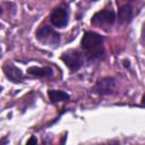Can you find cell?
I'll return each instance as SVG.
<instances>
[{"label": "cell", "mask_w": 145, "mask_h": 145, "mask_svg": "<svg viewBox=\"0 0 145 145\" xmlns=\"http://www.w3.org/2000/svg\"><path fill=\"white\" fill-rule=\"evenodd\" d=\"M36 39L42 42L43 44H49V45H52V46H56L58 43H59V40H60V36L59 34L53 29L51 28L50 26L48 25H43L41 26L37 31H36Z\"/></svg>", "instance_id": "2"}, {"label": "cell", "mask_w": 145, "mask_h": 145, "mask_svg": "<svg viewBox=\"0 0 145 145\" xmlns=\"http://www.w3.org/2000/svg\"><path fill=\"white\" fill-rule=\"evenodd\" d=\"M50 20L52 25L56 27H65L68 24V11L63 7H58L56 8L50 16Z\"/></svg>", "instance_id": "6"}, {"label": "cell", "mask_w": 145, "mask_h": 145, "mask_svg": "<svg viewBox=\"0 0 145 145\" xmlns=\"http://www.w3.org/2000/svg\"><path fill=\"white\" fill-rule=\"evenodd\" d=\"M36 142H37V140H36L35 138H31V139L27 142V144H31V143H36Z\"/></svg>", "instance_id": "12"}, {"label": "cell", "mask_w": 145, "mask_h": 145, "mask_svg": "<svg viewBox=\"0 0 145 145\" xmlns=\"http://www.w3.org/2000/svg\"><path fill=\"white\" fill-rule=\"evenodd\" d=\"M27 72L32 76H36V77H50L52 76V69L48 68V67H29L27 69Z\"/></svg>", "instance_id": "9"}, {"label": "cell", "mask_w": 145, "mask_h": 145, "mask_svg": "<svg viewBox=\"0 0 145 145\" xmlns=\"http://www.w3.org/2000/svg\"><path fill=\"white\" fill-rule=\"evenodd\" d=\"M142 105L145 106V93H144V95H143V97H142Z\"/></svg>", "instance_id": "13"}, {"label": "cell", "mask_w": 145, "mask_h": 145, "mask_svg": "<svg viewBox=\"0 0 145 145\" xmlns=\"http://www.w3.org/2000/svg\"><path fill=\"white\" fill-rule=\"evenodd\" d=\"M61 60L66 63V66L71 71H77L82 67V65H83L82 53L78 52L77 50H69V51L62 53Z\"/></svg>", "instance_id": "3"}, {"label": "cell", "mask_w": 145, "mask_h": 145, "mask_svg": "<svg viewBox=\"0 0 145 145\" xmlns=\"http://www.w3.org/2000/svg\"><path fill=\"white\" fill-rule=\"evenodd\" d=\"M3 71L6 74V76L14 83H19L23 78H24V75L23 72L20 71V69H18L16 66H14L12 63L10 62H7L5 66H3Z\"/></svg>", "instance_id": "7"}, {"label": "cell", "mask_w": 145, "mask_h": 145, "mask_svg": "<svg viewBox=\"0 0 145 145\" xmlns=\"http://www.w3.org/2000/svg\"><path fill=\"white\" fill-rule=\"evenodd\" d=\"M142 41H143V43L145 44V24H144L143 29H142Z\"/></svg>", "instance_id": "11"}, {"label": "cell", "mask_w": 145, "mask_h": 145, "mask_svg": "<svg viewBox=\"0 0 145 145\" xmlns=\"http://www.w3.org/2000/svg\"><path fill=\"white\" fill-rule=\"evenodd\" d=\"M131 17H133V8H131L130 5H125L119 9V11H118V20L121 24L129 23L131 20Z\"/></svg>", "instance_id": "8"}, {"label": "cell", "mask_w": 145, "mask_h": 145, "mask_svg": "<svg viewBox=\"0 0 145 145\" xmlns=\"http://www.w3.org/2000/svg\"><path fill=\"white\" fill-rule=\"evenodd\" d=\"M116 89V79L112 77H104L97 80L94 91L100 95H106L113 93Z\"/></svg>", "instance_id": "5"}, {"label": "cell", "mask_w": 145, "mask_h": 145, "mask_svg": "<svg viewBox=\"0 0 145 145\" xmlns=\"http://www.w3.org/2000/svg\"><path fill=\"white\" fill-rule=\"evenodd\" d=\"M103 41L102 35L94 32H86L82 39V46L91 59L100 58L103 54Z\"/></svg>", "instance_id": "1"}, {"label": "cell", "mask_w": 145, "mask_h": 145, "mask_svg": "<svg viewBox=\"0 0 145 145\" xmlns=\"http://www.w3.org/2000/svg\"><path fill=\"white\" fill-rule=\"evenodd\" d=\"M49 99L51 100V102L56 103V102H60V101H67L69 99V95L63 92V91H59V89H50L48 92Z\"/></svg>", "instance_id": "10"}, {"label": "cell", "mask_w": 145, "mask_h": 145, "mask_svg": "<svg viewBox=\"0 0 145 145\" xmlns=\"http://www.w3.org/2000/svg\"><path fill=\"white\" fill-rule=\"evenodd\" d=\"M116 20V15L112 10H108V9H104V10H101L99 12H96L93 18H92V24L95 25V26H99V27H103V28H106L109 26H111Z\"/></svg>", "instance_id": "4"}]
</instances>
